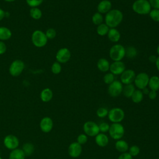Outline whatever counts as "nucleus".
I'll return each mask as SVG.
<instances>
[{"mask_svg":"<svg viewBox=\"0 0 159 159\" xmlns=\"http://www.w3.org/2000/svg\"><path fill=\"white\" fill-rule=\"evenodd\" d=\"M123 17V14L121 11L117 9H111L106 14L104 17L105 24L109 28H116L122 22Z\"/></svg>","mask_w":159,"mask_h":159,"instance_id":"1","label":"nucleus"},{"mask_svg":"<svg viewBox=\"0 0 159 159\" xmlns=\"http://www.w3.org/2000/svg\"><path fill=\"white\" fill-rule=\"evenodd\" d=\"M132 10L139 15L148 14L152 6L148 0H135L132 6Z\"/></svg>","mask_w":159,"mask_h":159,"instance_id":"2","label":"nucleus"},{"mask_svg":"<svg viewBox=\"0 0 159 159\" xmlns=\"http://www.w3.org/2000/svg\"><path fill=\"white\" fill-rule=\"evenodd\" d=\"M109 55L113 61H121L125 56V48L120 44H115L110 48Z\"/></svg>","mask_w":159,"mask_h":159,"instance_id":"3","label":"nucleus"},{"mask_svg":"<svg viewBox=\"0 0 159 159\" xmlns=\"http://www.w3.org/2000/svg\"><path fill=\"white\" fill-rule=\"evenodd\" d=\"M109 135L114 140H120L121 139L125 133V130L124 126L120 123H112L109 129Z\"/></svg>","mask_w":159,"mask_h":159,"instance_id":"4","label":"nucleus"},{"mask_svg":"<svg viewBox=\"0 0 159 159\" xmlns=\"http://www.w3.org/2000/svg\"><path fill=\"white\" fill-rule=\"evenodd\" d=\"M32 43L37 47H43L47 43L48 39L45 34L40 30H35L32 34Z\"/></svg>","mask_w":159,"mask_h":159,"instance_id":"5","label":"nucleus"},{"mask_svg":"<svg viewBox=\"0 0 159 159\" xmlns=\"http://www.w3.org/2000/svg\"><path fill=\"white\" fill-rule=\"evenodd\" d=\"M108 119L112 123H120L125 117L123 109L120 107H114L108 112Z\"/></svg>","mask_w":159,"mask_h":159,"instance_id":"6","label":"nucleus"},{"mask_svg":"<svg viewBox=\"0 0 159 159\" xmlns=\"http://www.w3.org/2000/svg\"><path fill=\"white\" fill-rule=\"evenodd\" d=\"M25 68V64L20 60H14L9 66V72L12 76H17L20 75Z\"/></svg>","mask_w":159,"mask_h":159,"instance_id":"7","label":"nucleus"},{"mask_svg":"<svg viewBox=\"0 0 159 159\" xmlns=\"http://www.w3.org/2000/svg\"><path fill=\"white\" fill-rule=\"evenodd\" d=\"M83 130L87 136L95 137L99 132V125L93 121H87L83 124Z\"/></svg>","mask_w":159,"mask_h":159,"instance_id":"8","label":"nucleus"},{"mask_svg":"<svg viewBox=\"0 0 159 159\" xmlns=\"http://www.w3.org/2000/svg\"><path fill=\"white\" fill-rule=\"evenodd\" d=\"M149 78L148 74L145 72H140L135 76L134 81V84L139 89L142 90L148 86Z\"/></svg>","mask_w":159,"mask_h":159,"instance_id":"9","label":"nucleus"},{"mask_svg":"<svg viewBox=\"0 0 159 159\" xmlns=\"http://www.w3.org/2000/svg\"><path fill=\"white\" fill-rule=\"evenodd\" d=\"M123 85L120 81L114 80L112 83L109 84L107 91L108 94L113 98L119 96L122 92Z\"/></svg>","mask_w":159,"mask_h":159,"instance_id":"10","label":"nucleus"},{"mask_svg":"<svg viewBox=\"0 0 159 159\" xmlns=\"http://www.w3.org/2000/svg\"><path fill=\"white\" fill-rule=\"evenodd\" d=\"M71 58V52L67 48H61L58 50L56 53L57 61L60 63H65L68 62Z\"/></svg>","mask_w":159,"mask_h":159,"instance_id":"11","label":"nucleus"},{"mask_svg":"<svg viewBox=\"0 0 159 159\" xmlns=\"http://www.w3.org/2000/svg\"><path fill=\"white\" fill-rule=\"evenodd\" d=\"M19 144L18 138L14 135H7L4 139V145L9 150H14L17 148Z\"/></svg>","mask_w":159,"mask_h":159,"instance_id":"12","label":"nucleus"},{"mask_svg":"<svg viewBox=\"0 0 159 159\" xmlns=\"http://www.w3.org/2000/svg\"><path fill=\"white\" fill-rule=\"evenodd\" d=\"M135 76V72L133 70H125L120 75V82L125 85L132 84L134 81Z\"/></svg>","mask_w":159,"mask_h":159,"instance_id":"13","label":"nucleus"},{"mask_svg":"<svg viewBox=\"0 0 159 159\" xmlns=\"http://www.w3.org/2000/svg\"><path fill=\"white\" fill-rule=\"evenodd\" d=\"M125 70V65L122 61H113L110 64L109 71L114 75H121Z\"/></svg>","mask_w":159,"mask_h":159,"instance_id":"14","label":"nucleus"},{"mask_svg":"<svg viewBox=\"0 0 159 159\" xmlns=\"http://www.w3.org/2000/svg\"><path fill=\"white\" fill-rule=\"evenodd\" d=\"M68 152L69 155L72 158H77L80 157L82 152L81 145L77 142L71 143L68 147Z\"/></svg>","mask_w":159,"mask_h":159,"instance_id":"15","label":"nucleus"},{"mask_svg":"<svg viewBox=\"0 0 159 159\" xmlns=\"http://www.w3.org/2000/svg\"><path fill=\"white\" fill-rule=\"evenodd\" d=\"M53 120L49 117H45L42 118L40 122V129L45 133H48L50 132L53 128Z\"/></svg>","mask_w":159,"mask_h":159,"instance_id":"16","label":"nucleus"},{"mask_svg":"<svg viewBox=\"0 0 159 159\" xmlns=\"http://www.w3.org/2000/svg\"><path fill=\"white\" fill-rule=\"evenodd\" d=\"M112 3L109 0L101 1L97 6L98 12L101 14H106L111 10Z\"/></svg>","mask_w":159,"mask_h":159,"instance_id":"17","label":"nucleus"},{"mask_svg":"<svg viewBox=\"0 0 159 159\" xmlns=\"http://www.w3.org/2000/svg\"><path fill=\"white\" fill-rule=\"evenodd\" d=\"M95 142L98 146L104 147L109 143V138L105 134L99 132L95 136Z\"/></svg>","mask_w":159,"mask_h":159,"instance_id":"18","label":"nucleus"},{"mask_svg":"<svg viewBox=\"0 0 159 159\" xmlns=\"http://www.w3.org/2000/svg\"><path fill=\"white\" fill-rule=\"evenodd\" d=\"M107 35L109 40L112 42H117L120 39V34L116 28H110Z\"/></svg>","mask_w":159,"mask_h":159,"instance_id":"19","label":"nucleus"},{"mask_svg":"<svg viewBox=\"0 0 159 159\" xmlns=\"http://www.w3.org/2000/svg\"><path fill=\"white\" fill-rule=\"evenodd\" d=\"M97 67L99 71L102 72H107L109 70L110 63L106 58H101L97 62Z\"/></svg>","mask_w":159,"mask_h":159,"instance_id":"20","label":"nucleus"},{"mask_svg":"<svg viewBox=\"0 0 159 159\" xmlns=\"http://www.w3.org/2000/svg\"><path fill=\"white\" fill-rule=\"evenodd\" d=\"M40 98L43 102H49L53 98V92L48 88H45L41 91L40 94Z\"/></svg>","mask_w":159,"mask_h":159,"instance_id":"21","label":"nucleus"},{"mask_svg":"<svg viewBox=\"0 0 159 159\" xmlns=\"http://www.w3.org/2000/svg\"><path fill=\"white\" fill-rule=\"evenodd\" d=\"M115 148L118 152L120 153H124L127 152L129 147L127 142L124 140L120 139L117 140L115 143Z\"/></svg>","mask_w":159,"mask_h":159,"instance_id":"22","label":"nucleus"},{"mask_svg":"<svg viewBox=\"0 0 159 159\" xmlns=\"http://www.w3.org/2000/svg\"><path fill=\"white\" fill-rule=\"evenodd\" d=\"M148 85L150 90L157 91L159 89V77L153 75L149 78Z\"/></svg>","mask_w":159,"mask_h":159,"instance_id":"23","label":"nucleus"},{"mask_svg":"<svg viewBox=\"0 0 159 159\" xmlns=\"http://www.w3.org/2000/svg\"><path fill=\"white\" fill-rule=\"evenodd\" d=\"M12 36L11 30L6 27H0V40H9Z\"/></svg>","mask_w":159,"mask_h":159,"instance_id":"24","label":"nucleus"},{"mask_svg":"<svg viewBox=\"0 0 159 159\" xmlns=\"http://www.w3.org/2000/svg\"><path fill=\"white\" fill-rule=\"evenodd\" d=\"M135 91V85H134L132 83L129 84H125L124 86H123L122 89V93L124 96L127 98H131L132 95L133 94L134 92Z\"/></svg>","mask_w":159,"mask_h":159,"instance_id":"25","label":"nucleus"},{"mask_svg":"<svg viewBox=\"0 0 159 159\" xmlns=\"http://www.w3.org/2000/svg\"><path fill=\"white\" fill-rule=\"evenodd\" d=\"M9 159H25V154L22 149L16 148L10 153Z\"/></svg>","mask_w":159,"mask_h":159,"instance_id":"26","label":"nucleus"},{"mask_svg":"<svg viewBox=\"0 0 159 159\" xmlns=\"http://www.w3.org/2000/svg\"><path fill=\"white\" fill-rule=\"evenodd\" d=\"M143 98V94L142 93V91L140 89H135V91L134 92L133 94L131 96L132 101L134 103H139L140 102Z\"/></svg>","mask_w":159,"mask_h":159,"instance_id":"27","label":"nucleus"},{"mask_svg":"<svg viewBox=\"0 0 159 159\" xmlns=\"http://www.w3.org/2000/svg\"><path fill=\"white\" fill-rule=\"evenodd\" d=\"M109 29L110 28L105 23H102L99 25H98L96 29V32L99 35L104 36L107 34Z\"/></svg>","mask_w":159,"mask_h":159,"instance_id":"28","label":"nucleus"},{"mask_svg":"<svg viewBox=\"0 0 159 159\" xmlns=\"http://www.w3.org/2000/svg\"><path fill=\"white\" fill-rule=\"evenodd\" d=\"M29 13H30V17L35 20L40 19L42 16V11L37 7H31V9H30Z\"/></svg>","mask_w":159,"mask_h":159,"instance_id":"29","label":"nucleus"},{"mask_svg":"<svg viewBox=\"0 0 159 159\" xmlns=\"http://www.w3.org/2000/svg\"><path fill=\"white\" fill-rule=\"evenodd\" d=\"M22 150L24 152L25 156H29L34 152V146L30 143H26L23 145Z\"/></svg>","mask_w":159,"mask_h":159,"instance_id":"30","label":"nucleus"},{"mask_svg":"<svg viewBox=\"0 0 159 159\" xmlns=\"http://www.w3.org/2000/svg\"><path fill=\"white\" fill-rule=\"evenodd\" d=\"M137 54V49L133 46H129L125 48V56L129 58H134Z\"/></svg>","mask_w":159,"mask_h":159,"instance_id":"31","label":"nucleus"},{"mask_svg":"<svg viewBox=\"0 0 159 159\" xmlns=\"http://www.w3.org/2000/svg\"><path fill=\"white\" fill-rule=\"evenodd\" d=\"M92 22L94 24L99 25L103 22V16L99 12H95L92 16Z\"/></svg>","mask_w":159,"mask_h":159,"instance_id":"32","label":"nucleus"},{"mask_svg":"<svg viewBox=\"0 0 159 159\" xmlns=\"http://www.w3.org/2000/svg\"><path fill=\"white\" fill-rule=\"evenodd\" d=\"M150 17L155 22H159V9H152L149 12Z\"/></svg>","mask_w":159,"mask_h":159,"instance_id":"33","label":"nucleus"},{"mask_svg":"<svg viewBox=\"0 0 159 159\" xmlns=\"http://www.w3.org/2000/svg\"><path fill=\"white\" fill-rule=\"evenodd\" d=\"M52 72L55 75L59 74L61 71V64L58 61H55L51 66Z\"/></svg>","mask_w":159,"mask_h":159,"instance_id":"34","label":"nucleus"},{"mask_svg":"<svg viewBox=\"0 0 159 159\" xmlns=\"http://www.w3.org/2000/svg\"><path fill=\"white\" fill-rule=\"evenodd\" d=\"M114 75L110 73H107L104 75V76H103V81L104 82V83L107 84H110L111 83H112L114 81Z\"/></svg>","mask_w":159,"mask_h":159,"instance_id":"35","label":"nucleus"},{"mask_svg":"<svg viewBox=\"0 0 159 159\" xmlns=\"http://www.w3.org/2000/svg\"><path fill=\"white\" fill-rule=\"evenodd\" d=\"M129 153L133 157L137 156L140 153V148L137 145H132L129 148Z\"/></svg>","mask_w":159,"mask_h":159,"instance_id":"36","label":"nucleus"},{"mask_svg":"<svg viewBox=\"0 0 159 159\" xmlns=\"http://www.w3.org/2000/svg\"><path fill=\"white\" fill-rule=\"evenodd\" d=\"M45 35L48 39H53L57 35V32L53 28H49L45 32Z\"/></svg>","mask_w":159,"mask_h":159,"instance_id":"37","label":"nucleus"},{"mask_svg":"<svg viewBox=\"0 0 159 159\" xmlns=\"http://www.w3.org/2000/svg\"><path fill=\"white\" fill-rule=\"evenodd\" d=\"M108 111L106 108L105 107H99L97 111H96V114L97 116L100 117V118H103L105 117L106 116H107L108 114Z\"/></svg>","mask_w":159,"mask_h":159,"instance_id":"38","label":"nucleus"},{"mask_svg":"<svg viewBox=\"0 0 159 159\" xmlns=\"http://www.w3.org/2000/svg\"><path fill=\"white\" fill-rule=\"evenodd\" d=\"M43 0H26V2L31 7H36L43 2Z\"/></svg>","mask_w":159,"mask_h":159,"instance_id":"39","label":"nucleus"},{"mask_svg":"<svg viewBox=\"0 0 159 159\" xmlns=\"http://www.w3.org/2000/svg\"><path fill=\"white\" fill-rule=\"evenodd\" d=\"M88 141V136L86 134H80L77 137V142L80 145L85 144Z\"/></svg>","mask_w":159,"mask_h":159,"instance_id":"40","label":"nucleus"},{"mask_svg":"<svg viewBox=\"0 0 159 159\" xmlns=\"http://www.w3.org/2000/svg\"><path fill=\"white\" fill-rule=\"evenodd\" d=\"M99 125V131L101 133H105L106 132L109 131V127L110 125H109L108 123L107 122H101Z\"/></svg>","mask_w":159,"mask_h":159,"instance_id":"41","label":"nucleus"},{"mask_svg":"<svg viewBox=\"0 0 159 159\" xmlns=\"http://www.w3.org/2000/svg\"><path fill=\"white\" fill-rule=\"evenodd\" d=\"M153 9H159V0H148Z\"/></svg>","mask_w":159,"mask_h":159,"instance_id":"42","label":"nucleus"},{"mask_svg":"<svg viewBox=\"0 0 159 159\" xmlns=\"http://www.w3.org/2000/svg\"><path fill=\"white\" fill-rule=\"evenodd\" d=\"M118 159H133V157L127 152L122 153L118 157Z\"/></svg>","mask_w":159,"mask_h":159,"instance_id":"43","label":"nucleus"},{"mask_svg":"<svg viewBox=\"0 0 159 159\" xmlns=\"http://www.w3.org/2000/svg\"><path fill=\"white\" fill-rule=\"evenodd\" d=\"M6 49L7 48L5 43L0 40V55H2L5 53V52H6Z\"/></svg>","mask_w":159,"mask_h":159,"instance_id":"44","label":"nucleus"},{"mask_svg":"<svg viewBox=\"0 0 159 159\" xmlns=\"http://www.w3.org/2000/svg\"><path fill=\"white\" fill-rule=\"evenodd\" d=\"M148 98L149 99H152V100H153L155 99L157 96V91H152V90H150L148 94Z\"/></svg>","mask_w":159,"mask_h":159,"instance_id":"45","label":"nucleus"},{"mask_svg":"<svg viewBox=\"0 0 159 159\" xmlns=\"http://www.w3.org/2000/svg\"><path fill=\"white\" fill-rule=\"evenodd\" d=\"M157 57L155 55H150L149 57H148V60L150 61V62L151 63H155L156 60H157Z\"/></svg>","mask_w":159,"mask_h":159,"instance_id":"46","label":"nucleus"},{"mask_svg":"<svg viewBox=\"0 0 159 159\" xmlns=\"http://www.w3.org/2000/svg\"><path fill=\"white\" fill-rule=\"evenodd\" d=\"M5 16H6V12H4V10H2V9L0 8V21L3 19V18L5 17Z\"/></svg>","mask_w":159,"mask_h":159,"instance_id":"47","label":"nucleus"},{"mask_svg":"<svg viewBox=\"0 0 159 159\" xmlns=\"http://www.w3.org/2000/svg\"><path fill=\"white\" fill-rule=\"evenodd\" d=\"M141 91H142V93H143V94H148V93H149V91H150L149 89L147 88V87L145 88H143V89H142Z\"/></svg>","mask_w":159,"mask_h":159,"instance_id":"48","label":"nucleus"},{"mask_svg":"<svg viewBox=\"0 0 159 159\" xmlns=\"http://www.w3.org/2000/svg\"><path fill=\"white\" fill-rule=\"evenodd\" d=\"M155 65H156V67H157V70L159 71V56L157 57V60L155 61Z\"/></svg>","mask_w":159,"mask_h":159,"instance_id":"49","label":"nucleus"},{"mask_svg":"<svg viewBox=\"0 0 159 159\" xmlns=\"http://www.w3.org/2000/svg\"><path fill=\"white\" fill-rule=\"evenodd\" d=\"M157 54L159 55V45H158V47H157Z\"/></svg>","mask_w":159,"mask_h":159,"instance_id":"50","label":"nucleus"},{"mask_svg":"<svg viewBox=\"0 0 159 159\" xmlns=\"http://www.w3.org/2000/svg\"><path fill=\"white\" fill-rule=\"evenodd\" d=\"M4 1H6V2H13V1H14L15 0H4Z\"/></svg>","mask_w":159,"mask_h":159,"instance_id":"51","label":"nucleus"},{"mask_svg":"<svg viewBox=\"0 0 159 159\" xmlns=\"http://www.w3.org/2000/svg\"><path fill=\"white\" fill-rule=\"evenodd\" d=\"M0 159H2V158H1V157H0Z\"/></svg>","mask_w":159,"mask_h":159,"instance_id":"52","label":"nucleus"},{"mask_svg":"<svg viewBox=\"0 0 159 159\" xmlns=\"http://www.w3.org/2000/svg\"><path fill=\"white\" fill-rule=\"evenodd\" d=\"M157 159H159V158H157Z\"/></svg>","mask_w":159,"mask_h":159,"instance_id":"53","label":"nucleus"}]
</instances>
